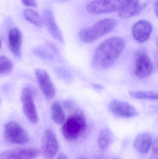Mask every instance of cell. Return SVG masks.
<instances>
[{
	"label": "cell",
	"mask_w": 158,
	"mask_h": 159,
	"mask_svg": "<svg viewBox=\"0 0 158 159\" xmlns=\"http://www.w3.org/2000/svg\"><path fill=\"white\" fill-rule=\"evenodd\" d=\"M51 118L57 124H62L65 120V115L63 107L59 102H54L51 107Z\"/></svg>",
	"instance_id": "cell-18"
},
{
	"label": "cell",
	"mask_w": 158,
	"mask_h": 159,
	"mask_svg": "<svg viewBox=\"0 0 158 159\" xmlns=\"http://www.w3.org/2000/svg\"><path fill=\"white\" fill-rule=\"evenodd\" d=\"M152 143L151 135L147 133H143L136 136L134 143V146L139 153L146 154L151 148Z\"/></svg>",
	"instance_id": "cell-16"
},
{
	"label": "cell",
	"mask_w": 158,
	"mask_h": 159,
	"mask_svg": "<svg viewBox=\"0 0 158 159\" xmlns=\"http://www.w3.org/2000/svg\"><path fill=\"white\" fill-rule=\"evenodd\" d=\"M13 69V63L11 60L5 56H0V75L9 73Z\"/></svg>",
	"instance_id": "cell-21"
},
{
	"label": "cell",
	"mask_w": 158,
	"mask_h": 159,
	"mask_svg": "<svg viewBox=\"0 0 158 159\" xmlns=\"http://www.w3.org/2000/svg\"><path fill=\"white\" fill-rule=\"evenodd\" d=\"M113 133L109 128L103 129L100 132L97 139V145L101 150H104L109 146L113 141Z\"/></svg>",
	"instance_id": "cell-17"
},
{
	"label": "cell",
	"mask_w": 158,
	"mask_h": 159,
	"mask_svg": "<svg viewBox=\"0 0 158 159\" xmlns=\"http://www.w3.org/2000/svg\"><path fill=\"white\" fill-rule=\"evenodd\" d=\"M56 159H69L68 157L64 153H60Z\"/></svg>",
	"instance_id": "cell-25"
},
{
	"label": "cell",
	"mask_w": 158,
	"mask_h": 159,
	"mask_svg": "<svg viewBox=\"0 0 158 159\" xmlns=\"http://www.w3.org/2000/svg\"><path fill=\"white\" fill-rule=\"evenodd\" d=\"M92 86L94 88H96V89H102L103 88V86L100 85V84H93Z\"/></svg>",
	"instance_id": "cell-26"
},
{
	"label": "cell",
	"mask_w": 158,
	"mask_h": 159,
	"mask_svg": "<svg viewBox=\"0 0 158 159\" xmlns=\"http://www.w3.org/2000/svg\"><path fill=\"white\" fill-rule=\"evenodd\" d=\"M125 47V40L120 36L105 40L95 51L92 61L93 66L99 70L107 69L120 56Z\"/></svg>",
	"instance_id": "cell-1"
},
{
	"label": "cell",
	"mask_w": 158,
	"mask_h": 159,
	"mask_svg": "<svg viewBox=\"0 0 158 159\" xmlns=\"http://www.w3.org/2000/svg\"><path fill=\"white\" fill-rule=\"evenodd\" d=\"M109 107L111 113L120 117H133L137 114L134 107L127 102L120 100H113L109 103Z\"/></svg>",
	"instance_id": "cell-12"
},
{
	"label": "cell",
	"mask_w": 158,
	"mask_h": 159,
	"mask_svg": "<svg viewBox=\"0 0 158 159\" xmlns=\"http://www.w3.org/2000/svg\"><path fill=\"white\" fill-rule=\"evenodd\" d=\"M22 2L25 5L32 7H37L36 0H21Z\"/></svg>",
	"instance_id": "cell-24"
},
{
	"label": "cell",
	"mask_w": 158,
	"mask_h": 159,
	"mask_svg": "<svg viewBox=\"0 0 158 159\" xmlns=\"http://www.w3.org/2000/svg\"><path fill=\"white\" fill-rule=\"evenodd\" d=\"M64 107L67 110H71L75 107V103L70 100H66L63 102Z\"/></svg>",
	"instance_id": "cell-23"
},
{
	"label": "cell",
	"mask_w": 158,
	"mask_h": 159,
	"mask_svg": "<svg viewBox=\"0 0 158 159\" xmlns=\"http://www.w3.org/2000/svg\"><path fill=\"white\" fill-rule=\"evenodd\" d=\"M116 25L115 20L104 19L92 26L85 27L81 30L79 33V37L83 43H92L113 30Z\"/></svg>",
	"instance_id": "cell-3"
},
{
	"label": "cell",
	"mask_w": 158,
	"mask_h": 159,
	"mask_svg": "<svg viewBox=\"0 0 158 159\" xmlns=\"http://www.w3.org/2000/svg\"><path fill=\"white\" fill-rule=\"evenodd\" d=\"M59 1H60V2H66V1H69V0H58Z\"/></svg>",
	"instance_id": "cell-29"
},
{
	"label": "cell",
	"mask_w": 158,
	"mask_h": 159,
	"mask_svg": "<svg viewBox=\"0 0 158 159\" xmlns=\"http://www.w3.org/2000/svg\"><path fill=\"white\" fill-rule=\"evenodd\" d=\"M44 23L52 37L61 43H64L65 40L63 34L56 22L53 13L51 9L45 8L43 10Z\"/></svg>",
	"instance_id": "cell-11"
},
{
	"label": "cell",
	"mask_w": 158,
	"mask_h": 159,
	"mask_svg": "<svg viewBox=\"0 0 158 159\" xmlns=\"http://www.w3.org/2000/svg\"><path fill=\"white\" fill-rule=\"evenodd\" d=\"M120 159L117 158H112V159Z\"/></svg>",
	"instance_id": "cell-31"
},
{
	"label": "cell",
	"mask_w": 158,
	"mask_h": 159,
	"mask_svg": "<svg viewBox=\"0 0 158 159\" xmlns=\"http://www.w3.org/2000/svg\"><path fill=\"white\" fill-rule=\"evenodd\" d=\"M143 7L140 6V0H123L118 10L119 16L127 19L138 14Z\"/></svg>",
	"instance_id": "cell-15"
},
{
	"label": "cell",
	"mask_w": 158,
	"mask_h": 159,
	"mask_svg": "<svg viewBox=\"0 0 158 159\" xmlns=\"http://www.w3.org/2000/svg\"><path fill=\"white\" fill-rule=\"evenodd\" d=\"M8 44L12 54L18 58L21 56V45L22 35L20 31L17 28H14L9 31L8 36Z\"/></svg>",
	"instance_id": "cell-14"
},
{
	"label": "cell",
	"mask_w": 158,
	"mask_h": 159,
	"mask_svg": "<svg viewBox=\"0 0 158 159\" xmlns=\"http://www.w3.org/2000/svg\"><path fill=\"white\" fill-rule=\"evenodd\" d=\"M123 0H94L86 6V11L93 15L118 11Z\"/></svg>",
	"instance_id": "cell-5"
},
{
	"label": "cell",
	"mask_w": 158,
	"mask_h": 159,
	"mask_svg": "<svg viewBox=\"0 0 158 159\" xmlns=\"http://www.w3.org/2000/svg\"><path fill=\"white\" fill-rule=\"evenodd\" d=\"M40 151L32 148L9 149L0 154V159H36Z\"/></svg>",
	"instance_id": "cell-10"
},
{
	"label": "cell",
	"mask_w": 158,
	"mask_h": 159,
	"mask_svg": "<svg viewBox=\"0 0 158 159\" xmlns=\"http://www.w3.org/2000/svg\"><path fill=\"white\" fill-rule=\"evenodd\" d=\"M155 11L156 12V15L157 16H158V2H156V3L155 5Z\"/></svg>",
	"instance_id": "cell-27"
},
{
	"label": "cell",
	"mask_w": 158,
	"mask_h": 159,
	"mask_svg": "<svg viewBox=\"0 0 158 159\" xmlns=\"http://www.w3.org/2000/svg\"><path fill=\"white\" fill-rule=\"evenodd\" d=\"M59 149V143L55 133L46 129L42 142V152L45 159H54Z\"/></svg>",
	"instance_id": "cell-8"
},
{
	"label": "cell",
	"mask_w": 158,
	"mask_h": 159,
	"mask_svg": "<svg viewBox=\"0 0 158 159\" xmlns=\"http://www.w3.org/2000/svg\"><path fill=\"white\" fill-rule=\"evenodd\" d=\"M130 95L132 97L138 99L145 100H157L158 99V93L153 91H134L129 92Z\"/></svg>",
	"instance_id": "cell-20"
},
{
	"label": "cell",
	"mask_w": 158,
	"mask_h": 159,
	"mask_svg": "<svg viewBox=\"0 0 158 159\" xmlns=\"http://www.w3.org/2000/svg\"><path fill=\"white\" fill-rule=\"evenodd\" d=\"M152 151L150 159H158V143L157 138H156L152 143Z\"/></svg>",
	"instance_id": "cell-22"
},
{
	"label": "cell",
	"mask_w": 158,
	"mask_h": 159,
	"mask_svg": "<svg viewBox=\"0 0 158 159\" xmlns=\"http://www.w3.org/2000/svg\"><path fill=\"white\" fill-rule=\"evenodd\" d=\"M152 30L153 26L150 22L147 20H139L133 27V36L137 42L144 43L148 40Z\"/></svg>",
	"instance_id": "cell-13"
},
{
	"label": "cell",
	"mask_w": 158,
	"mask_h": 159,
	"mask_svg": "<svg viewBox=\"0 0 158 159\" xmlns=\"http://www.w3.org/2000/svg\"><path fill=\"white\" fill-rule=\"evenodd\" d=\"M37 81L41 89L47 100H51L55 96L56 89L50 75L42 69H37L35 71Z\"/></svg>",
	"instance_id": "cell-9"
},
{
	"label": "cell",
	"mask_w": 158,
	"mask_h": 159,
	"mask_svg": "<svg viewBox=\"0 0 158 159\" xmlns=\"http://www.w3.org/2000/svg\"><path fill=\"white\" fill-rule=\"evenodd\" d=\"M3 134L6 140L14 144H25L29 141L28 133L15 121H10L5 124Z\"/></svg>",
	"instance_id": "cell-4"
},
{
	"label": "cell",
	"mask_w": 158,
	"mask_h": 159,
	"mask_svg": "<svg viewBox=\"0 0 158 159\" xmlns=\"http://www.w3.org/2000/svg\"><path fill=\"white\" fill-rule=\"evenodd\" d=\"M78 159H87L86 158L83 157H81L79 158Z\"/></svg>",
	"instance_id": "cell-28"
},
{
	"label": "cell",
	"mask_w": 158,
	"mask_h": 159,
	"mask_svg": "<svg viewBox=\"0 0 158 159\" xmlns=\"http://www.w3.org/2000/svg\"><path fill=\"white\" fill-rule=\"evenodd\" d=\"M1 46H2V42H1V40L0 39V49H1Z\"/></svg>",
	"instance_id": "cell-30"
},
{
	"label": "cell",
	"mask_w": 158,
	"mask_h": 159,
	"mask_svg": "<svg viewBox=\"0 0 158 159\" xmlns=\"http://www.w3.org/2000/svg\"><path fill=\"white\" fill-rule=\"evenodd\" d=\"M24 17L26 20L39 27H42L44 25L42 16L35 10L30 8L25 9Z\"/></svg>",
	"instance_id": "cell-19"
},
{
	"label": "cell",
	"mask_w": 158,
	"mask_h": 159,
	"mask_svg": "<svg viewBox=\"0 0 158 159\" xmlns=\"http://www.w3.org/2000/svg\"><path fill=\"white\" fill-rule=\"evenodd\" d=\"M153 70V64L147 53L143 50L137 51L135 57V74L140 78L150 75Z\"/></svg>",
	"instance_id": "cell-6"
},
{
	"label": "cell",
	"mask_w": 158,
	"mask_h": 159,
	"mask_svg": "<svg viewBox=\"0 0 158 159\" xmlns=\"http://www.w3.org/2000/svg\"><path fill=\"white\" fill-rule=\"evenodd\" d=\"M86 128L87 123L84 114L81 110H78L64 121L62 134L66 140L75 141L83 135Z\"/></svg>",
	"instance_id": "cell-2"
},
{
	"label": "cell",
	"mask_w": 158,
	"mask_h": 159,
	"mask_svg": "<svg viewBox=\"0 0 158 159\" xmlns=\"http://www.w3.org/2000/svg\"><path fill=\"white\" fill-rule=\"evenodd\" d=\"M21 99L25 116L31 123L36 124L38 122L39 118L31 89L26 87L22 89Z\"/></svg>",
	"instance_id": "cell-7"
},
{
	"label": "cell",
	"mask_w": 158,
	"mask_h": 159,
	"mask_svg": "<svg viewBox=\"0 0 158 159\" xmlns=\"http://www.w3.org/2000/svg\"><path fill=\"white\" fill-rule=\"evenodd\" d=\"M0 102H1V101H0Z\"/></svg>",
	"instance_id": "cell-32"
}]
</instances>
